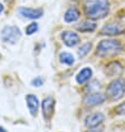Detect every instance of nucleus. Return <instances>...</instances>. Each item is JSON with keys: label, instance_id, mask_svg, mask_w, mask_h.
I'll return each instance as SVG.
<instances>
[{"label": "nucleus", "instance_id": "19", "mask_svg": "<svg viewBox=\"0 0 125 132\" xmlns=\"http://www.w3.org/2000/svg\"><path fill=\"white\" fill-rule=\"evenodd\" d=\"M114 111H115L116 116H125V102L114 108Z\"/></svg>", "mask_w": 125, "mask_h": 132}, {"label": "nucleus", "instance_id": "18", "mask_svg": "<svg viewBox=\"0 0 125 132\" xmlns=\"http://www.w3.org/2000/svg\"><path fill=\"white\" fill-rule=\"evenodd\" d=\"M25 31H26V35H27V36H31V35L36 34V32L38 31V23H37V22H31V23H29L27 27H26Z\"/></svg>", "mask_w": 125, "mask_h": 132}, {"label": "nucleus", "instance_id": "20", "mask_svg": "<svg viewBox=\"0 0 125 132\" xmlns=\"http://www.w3.org/2000/svg\"><path fill=\"white\" fill-rule=\"evenodd\" d=\"M43 83H44V79L41 78V77H36L35 79L31 80V86L37 87V88H38V87H41Z\"/></svg>", "mask_w": 125, "mask_h": 132}, {"label": "nucleus", "instance_id": "10", "mask_svg": "<svg viewBox=\"0 0 125 132\" xmlns=\"http://www.w3.org/2000/svg\"><path fill=\"white\" fill-rule=\"evenodd\" d=\"M61 40L63 42L65 43L67 47L69 48H73L75 47L76 45H78L80 39H79V36L76 34L74 31H69V30H66L61 34Z\"/></svg>", "mask_w": 125, "mask_h": 132}, {"label": "nucleus", "instance_id": "9", "mask_svg": "<svg viewBox=\"0 0 125 132\" xmlns=\"http://www.w3.org/2000/svg\"><path fill=\"white\" fill-rule=\"evenodd\" d=\"M104 120H105V116L102 112H95L89 114L85 119V126L88 129L89 128H96V127H100L104 122Z\"/></svg>", "mask_w": 125, "mask_h": 132}, {"label": "nucleus", "instance_id": "8", "mask_svg": "<svg viewBox=\"0 0 125 132\" xmlns=\"http://www.w3.org/2000/svg\"><path fill=\"white\" fill-rule=\"evenodd\" d=\"M18 11H19L20 16L26 18V19H39L44 14V10L41 8H26V7H21Z\"/></svg>", "mask_w": 125, "mask_h": 132}, {"label": "nucleus", "instance_id": "16", "mask_svg": "<svg viewBox=\"0 0 125 132\" xmlns=\"http://www.w3.org/2000/svg\"><path fill=\"white\" fill-rule=\"evenodd\" d=\"M59 61L64 64H67V65H73L75 62L74 59V56L69 52H60L59 53Z\"/></svg>", "mask_w": 125, "mask_h": 132}, {"label": "nucleus", "instance_id": "21", "mask_svg": "<svg viewBox=\"0 0 125 132\" xmlns=\"http://www.w3.org/2000/svg\"><path fill=\"white\" fill-rule=\"evenodd\" d=\"M86 132H103L102 127H96V128H89Z\"/></svg>", "mask_w": 125, "mask_h": 132}, {"label": "nucleus", "instance_id": "6", "mask_svg": "<svg viewBox=\"0 0 125 132\" xmlns=\"http://www.w3.org/2000/svg\"><path fill=\"white\" fill-rule=\"evenodd\" d=\"M106 100V97L101 92H93V93H88L84 98V103L87 107H96V105L103 104Z\"/></svg>", "mask_w": 125, "mask_h": 132}, {"label": "nucleus", "instance_id": "24", "mask_svg": "<svg viewBox=\"0 0 125 132\" xmlns=\"http://www.w3.org/2000/svg\"><path fill=\"white\" fill-rule=\"evenodd\" d=\"M0 58H1V54H0Z\"/></svg>", "mask_w": 125, "mask_h": 132}, {"label": "nucleus", "instance_id": "22", "mask_svg": "<svg viewBox=\"0 0 125 132\" xmlns=\"http://www.w3.org/2000/svg\"><path fill=\"white\" fill-rule=\"evenodd\" d=\"M3 11V6H2V3L0 2V13H1Z\"/></svg>", "mask_w": 125, "mask_h": 132}, {"label": "nucleus", "instance_id": "17", "mask_svg": "<svg viewBox=\"0 0 125 132\" xmlns=\"http://www.w3.org/2000/svg\"><path fill=\"white\" fill-rule=\"evenodd\" d=\"M92 49V43L91 42H87V43H84L83 46H80V48L78 49V57L79 58H84L86 54L89 53V51Z\"/></svg>", "mask_w": 125, "mask_h": 132}, {"label": "nucleus", "instance_id": "3", "mask_svg": "<svg viewBox=\"0 0 125 132\" xmlns=\"http://www.w3.org/2000/svg\"><path fill=\"white\" fill-rule=\"evenodd\" d=\"M125 94V80L123 78L114 79L106 88V99L109 101H117Z\"/></svg>", "mask_w": 125, "mask_h": 132}, {"label": "nucleus", "instance_id": "13", "mask_svg": "<svg viewBox=\"0 0 125 132\" xmlns=\"http://www.w3.org/2000/svg\"><path fill=\"white\" fill-rule=\"evenodd\" d=\"M92 76H93V70H92L89 67H85L77 73L76 82L78 84H84L92 78Z\"/></svg>", "mask_w": 125, "mask_h": 132}, {"label": "nucleus", "instance_id": "23", "mask_svg": "<svg viewBox=\"0 0 125 132\" xmlns=\"http://www.w3.org/2000/svg\"><path fill=\"white\" fill-rule=\"evenodd\" d=\"M0 132H7L5 129H3V128L2 127H0Z\"/></svg>", "mask_w": 125, "mask_h": 132}, {"label": "nucleus", "instance_id": "12", "mask_svg": "<svg viewBox=\"0 0 125 132\" xmlns=\"http://www.w3.org/2000/svg\"><path fill=\"white\" fill-rule=\"evenodd\" d=\"M95 29H96V23L92 19H87L76 26V30H78L79 32H83V34L93 32V31H95Z\"/></svg>", "mask_w": 125, "mask_h": 132}, {"label": "nucleus", "instance_id": "5", "mask_svg": "<svg viewBox=\"0 0 125 132\" xmlns=\"http://www.w3.org/2000/svg\"><path fill=\"white\" fill-rule=\"evenodd\" d=\"M125 32V26L120 22H111L105 24L102 28L100 35L102 36H116V35H122Z\"/></svg>", "mask_w": 125, "mask_h": 132}, {"label": "nucleus", "instance_id": "11", "mask_svg": "<svg viewBox=\"0 0 125 132\" xmlns=\"http://www.w3.org/2000/svg\"><path fill=\"white\" fill-rule=\"evenodd\" d=\"M26 102H27V107L29 109V112L32 117L37 116L38 108H39V101L38 98L34 94H27L26 96Z\"/></svg>", "mask_w": 125, "mask_h": 132}, {"label": "nucleus", "instance_id": "7", "mask_svg": "<svg viewBox=\"0 0 125 132\" xmlns=\"http://www.w3.org/2000/svg\"><path fill=\"white\" fill-rule=\"evenodd\" d=\"M41 110H43V116L46 121H49L51 117L54 114L55 110V100L51 97H47L41 102Z\"/></svg>", "mask_w": 125, "mask_h": 132}, {"label": "nucleus", "instance_id": "14", "mask_svg": "<svg viewBox=\"0 0 125 132\" xmlns=\"http://www.w3.org/2000/svg\"><path fill=\"white\" fill-rule=\"evenodd\" d=\"M80 17V11L78 9L76 8V7H71V8H68L66 10V12L64 14V20L65 22L67 23H71V22H75L79 19Z\"/></svg>", "mask_w": 125, "mask_h": 132}, {"label": "nucleus", "instance_id": "1", "mask_svg": "<svg viewBox=\"0 0 125 132\" xmlns=\"http://www.w3.org/2000/svg\"><path fill=\"white\" fill-rule=\"evenodd\" d=\"M83 9L86 17L92 20H100L109 13L108 0H85Z\"/></svg>", "mask_w": 125, "mask_h": 132}, {"label": "nucleus", "instance_id": "15", "mask_svg": "<svg viewBox=\"0 0 125 132\" xmlns=\"http://www.w3.org/2000/svg\"><path fill=\"white\" fill-rule=\"evenodd\" d=\"M105 72H106V75L109 76V77H117L123 72V67L121 65L120 62L112 61L111 63L106 67Z\"/></svg>", "mask_w": 125, "mask_h": 132}, {"label": "nucleus", "instance_id": "2", "mask_svg": "<svg viewBox=\"0 0 125 132\" xmlns=\"http://www.w3.org/2000/svg\"><path fill=\"white\" fill-rule=\"evenodd\" d=\"M122 51H123V47L119 40L106 39V40H102L97 45L96 54L101 58H106V57L116 56Z\"/></svg>", "mask_w": 125, "mask_h": 132}, {"label": "nucleus", "instance_id": "4", "mask_svg": "<svg viewBox=\"0 0 125 132\" xmlns=\"http://www.w3.org/2000/svg\"><path fill=\"white\" fill-rule=\"evenodd\" d=\"M21 38V31L17 26H6L1 31V39L6 43H16Z\"/></svg>", "mask_w": 125, "mask_h": 132}]
</instances>
